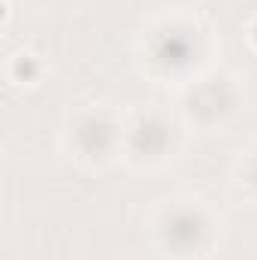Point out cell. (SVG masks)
<instances>
[{"label":"cell","mask_w":257,"mask_h":260,"mask_svg":"<svg viewBox=\"0 0 257 260\" xmlns=\"http://www.w3.org/2000/svg\"><path fill=\"white\" fill-rule=\"evenodd\" d=\"M15 76L24 79V82H30V79L37 76V64H34V58H21V61L15 64Z\"/></svg>","instance_id":"6da1fadb"}]
</instances>
